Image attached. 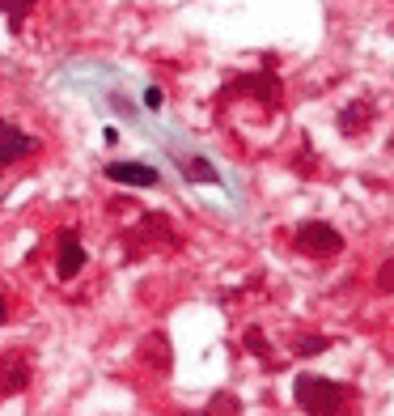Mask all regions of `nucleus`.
Listing matches in <instances>:
<instances>
[{
    "mask_svg": "<svg viewBox=\"0 0 394 416\" xmlns=\"http://www.w3.org/2000/svg\"><path fill=\"white\" fill-rule=\"evenodd\" d=\"M297 246L305 255H335V251H344V238L331 225H322V221H310V225L297 230Z\"/></svg>",
    "mask_w": 394,
    "mask_h": 416,
    "instance_id": "obj_1",
    "label": "nucleus"
},
{
    "mask_svg": "<svg viewBox=\"0 0 394 416\" xmlns=\"http://www.w3.org/2000/svg\"><path fill=\"white\" fill-rule=\"evenodd\" d=\"M30 149H34V136H26L17 124H0V166L22 162Z\"/></svg>",
    "mask_w": 394,
    "mask_h": 416,
    "instance_id": "obj_2",
    "label": "nucleus"
},
{
    "mask_svg": "<svg viewBox=\"0 0 394 416\" xmlns=\"http://www.w3.org/2000/svg\"><path fill=\"white\" fill-rule=\"evenodd\" d=\"M106 179L128 183V187H153L157 183V170L153 166H140V162H110L106 166Z\"/></svg>",
    "mask_w": 394,
    "mask_h": 416,
    "instance_id": "obj_3",
    "label": "nucleus"
},
{
    "mask_svg": "<svg viewBox=\"0 0 394 416\" xmlns=\"http://www.w3.org/2000/svg\"><path fill=\"white\" fill-rule=\"evenodd\" d=\"M81 268H85V246L77 238H64V246H60V276L73 281Z\"/></svg>",
    "mask_w": 394,
    "mask_h": 416,
    "instance_id": "obj_4",
    "label": "nucleus"
},
{
    "mask_svg": "<svg viewBox=\"0 0 394 416\" xmlns=\"http://www.w3.org/2000/svg\"><path fill=\"white\" fill-rule=\"evenodd\" d=\"M30 5H34V0H0V13H9V22L22 26V17L30 13Z\"/></svg>",
    "mask_w": 394,
    "mask_h": 416,
    "instance_id": "obj_5",
    "label": "nucleus"
},
{
    "mask_svg": "<svg viewBox=\"0 0 394 416\" xmlns=\"http://www.w3.org/2000/svg\"><path fill=\"white\" fill-rule=\"evenodd\" d=\"M187 170H191V174H199V183H216V170H212L208 162H187Z\"/></svg>",
    "mask_w": 394,
    "mask_h": 416,
    "instance_id": "obj_6",
    "label": "nucleus"
},
{
    "mask_svg": "<svg viewBox=\"0 0 394 416\" xmlns=\"http://www.w3.org/2000/svg\"><path fill=\"white\" fill-rule=\"evenodd\" d=\"M144 102H149V107H161V89H157V85L144 89Z\"/></svg>",
    "mask_w": 394,
    "mask_h": 416,
    "instance_id": "obj_7",
    "label": "nucleus"
},
{
    "mask_svg": "<svg viewBox=\"0 0 394 416\" xmlns=\"http://www.w3.org/2000/svg\"><path fill=\"white\" fill-rule=\"evenodd\" d=\"M9 319V306H5V297H0V323H5Z\"/></svg>",
    "mask_w": 394,
    "mask_h": 416,
    "instance_id": "obj_8",
    "label": "nucleus"
}]
</instances>
